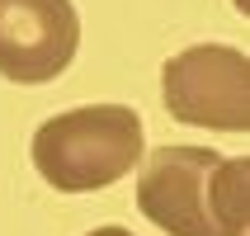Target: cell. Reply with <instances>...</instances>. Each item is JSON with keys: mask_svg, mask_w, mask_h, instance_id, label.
Here are the masks:
<instances>
[{"mask_svg": "<svg viewBox=\"0 0 250 236\" xmlns=\"http://www.w3.org/2000/svg\"><path fill=\"white\" fill-rule=\"evenodd\" d=\"M142 161V118L127 104H85L52 113L33 132V166L57 194H90L132 175Z\"/></svg>", "mask_w": 250, "mask_h": 236, "instance_id": "obj_2", "label": "cell"}, {"mask_svg": "<svg viewBox=\"0 0 250 236\" xmlns=\"http://www.w3.org/2000/svg\"><path fill=\"white\" fill-rule=\"evenodd\" d=\"M85 236H132V232L118 227V222H109V227H95V232H85Z\"/></svg>", "mask_w": 250, "mask_h": 236, "instance_id": "obj_5", "label": "cell"}, {"mask_svg": "<svg viewBox=\"0 0 250 236\" xmlns=\"http://www.w3.org/2000/svg\"><path fill=\"white\" fill-rule=\"evenodd\" d=\"M137 208L170 236H246V156L156 147L137 161Z\"/></svg>", "mask_w": 250, "mask_h": 236, "instance_id": "obj_1", "label": "cell"}, {"mask_svg": "<svg viewBox=\"0 0 250 236\" xmlns=\"http://www.w3.org/2000/svg\"><path fill=\"white\" fill-rule=\"evenodd\" d=\"M166 109L180 123L217 128V132H246L250 128V62L241 47L227 43H198L170 57L161 71Z\"/></svg>", "mask_w": 250, "mask_h": 236, "instance_id": "obj_3", "label": "cell"}, {"mask_svg": "<svg viewBox=\"0 0 250 236\" xmlns=\"http://www.w3.org/2000/svg\"><path fill=\"white\" fill-rule=\"evenodd\" d=\"M81 43L71 0H0V76L14 85L57 81Z\"/></svg>", "mask_w": 250, "mask_h": 236, "instance_id": "obj_4", "label": "cell"}]
</instances>
